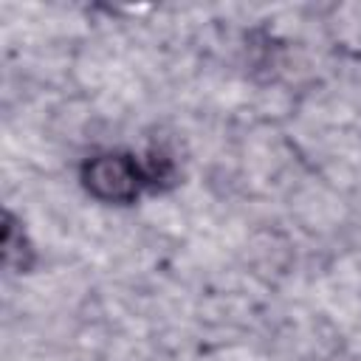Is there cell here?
I'll list each match as a JSON object with an SVG mask.
<instances>
[{
	"mask_svg": "<svg viewBox=\"0 0 361 361\" xmlns=\"http://www.w3.org/2000/svg\"><path fill=\"white\" fill-rule=\"evenodd\" d=\"M82 192L110 209L138 206L147 195L172 192L180 183V169L172 155L161 149L135 152L124 147H104L87 152L76 166Z\"/></svg>",
	"mask_w": 361,
	"mask_h": 361,
	"instance_id": "cell-1",
	"label": "cell"
},
{
	"mask_svg": "<svg viewBox=\"0 0 361 361\" xmlns=\"http://www.w3.org/2000/svg\"><path fill=\"white\" fill-rule=\"evenodd\" d=\"M3 268L8 276H31L39 268V248L25 228V220L14 209H3V237H0Z\"/></svg>",
	"mask_w": 361,
	"mask_h": 361,
	"instance_id": "cell-2",
	"label": "cell"
}]
</instances>
